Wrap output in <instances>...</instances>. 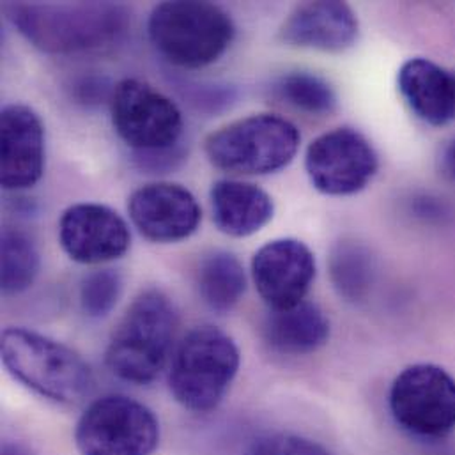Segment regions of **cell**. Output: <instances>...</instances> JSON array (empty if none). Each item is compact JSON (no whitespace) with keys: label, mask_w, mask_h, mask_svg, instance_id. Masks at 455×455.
Instances as JSON below:
<instances>
[{"label":"cell","mask_w":455,"mask_h":455,"mask_svg":"<svg viewBox=\"0 0 455 455\" xmlns=\"http://www.w3.org/2000/svg\"><path fill=\"white\" fill-rule=\"evenodd\" d=\"M197 287L203 301L219 314L232 310L246 289L241 262L228 251H213L203 259L197 273Z\"/></svg>","instance_id":"obj_19"},{"label":"cell","mask_w":455,"mask_h":455,"mask_svg":"<svg viewBox=\"0 0 455 455\" xmlns=\"http://www.w3.org/2000/svg\"><path fill=\"white\" fill-rule=\"evenodd\" d=\"M442 169H443V174L447 178L455 181V139L452 142H449V146L443 149Z\"/></svg>","instance_id":"obj_25"},{"label":"cell","mask_w":455,"mask_h":455,"mask_svg":"<svg viewBox=\"0 0 455 455\" xmlns=\"http://www.w3.org/2000/svg\"><path fill=\"white\" fill-rule=\"evenodd\" d=\"M390 410L395 422L415 436H447L455 429V379L438 365H411L390 388Z\"/></svg>","instance_id":"obj_9"},{"label":"cell","mask_w":455,"mask_h":455,"mask_svg":"<svg viewBox=\"0 0 455 455\" xmlns=\"http://www.w3.org/2000/svg\"><path fill=\"white\" fill-rule=\"evenodd\" d=\"M148 32L153 46L171 64L199 69L228 52L235 28L230 14L217 4L176 0L153 9Z\"/></svg>","instance_id":"obj_4"},{"label":"cell","mask_w":455,"mask_h":455,"mask_svg":"<svg viewBox=\"0 0 455 455\" xmlns=\"http://www.w3.org/2000/svg\"><path fill=\"white\" fill-rule=\"evenodd\" d=\"M2 455H28L21 447H18V445H11V443H5L4 445V451H2Z\"/></svg>","instance_id":"obj_26"},{"label":"cell","mask_w":455,"mask_h":455,"mask_svg":"<svg viewBox=\"0 0 455 455\" xmlns=\"http://www.w3.org/2000/svg\"><path fill=\"white\" fill-rule=\"evenodd\" d=\"M331 280L340 296L347 301H362L367 298L372 278L374 264L371 253L355 241L339 243L330 259Z\"/></svg>","instance_id":"obj_20"},{"label":"cell","mask_w":455,"mask_h":455,"mask_svg":"<svg viewBox=\"0 0 455 455\" xmlns=\"http://www.w3.org/2000/svg\"><path fill=\"white\" fill-rule=\"evenodd\" d=\"M0 181L5 190L34 187L44 171V128L25 105H7L0 114Z\"/></svg>","instance_id":"obj_14"},{"label":"cell","mask_w":455,"mask_h":455,"mask_svg":"<svg viewBox=\"0 0 455 455\" xmlns=\"http://www.w3.org/2000/svg\"><path fill=\"white\" fill-rule=\"evenodd\" d=\"M358 30V18L347 4L321 0L298 5L283 21L280 39L299 48L344 52L355 44Z\"/></svg>","instance_id":"obj_15"},{"label":"cell","mask_w":455,"mask_h":455,"mask_svg":"<svg viewBox=\"0 0 455 455\" xmlns=\"http://www.w3.org/2000/svg\"><path fill=\"white\" fill-rule=\"evenodd\" d=\"M112 124L121 140L142 155H162L178 146L183 116L178 105L153 85L126 78L110 98Z\"/></svg>","instance_id":"obj_8"},{"label":"cell","mask_w":455,"mask_h":455,"mask_svg":"<svg viewBox=\"0 0 455 455\" xmlns=\"http://www.w3.org/2000/svg\"><path fill=\"white\" fill-rule=\"evenodd\" d=\"M276 92L287 105L310 116H328L337 108L333 87L324 78L307 71L282 76L276 84Z\"/></svg>","instance_id":"obj_22"},{"label":"cell","mask_w":455,"mask_h":455,"mask_svg":"<svg viewBox=\"0 0 455 455\" xmlns=\"http://www.w3.org/2000/svg\"><path fill=\"white\" fill-rule=\"evenodd\" d=\"M178 330V314L158 289L144 291L126 310L107 347L110 372L132 385H149L164 371Z\"/></svg>","instance_id":"obj_2"},{"label":"cell","mask_w":455,"mask_h":455,"mask_svg":"<svg viewBox=\"0 0 455 455\" xmlns=\"http://www.w3.org/2000/svg\"><path fill=\"white\" fill-rule=\"evenodd\" d=\"M239 349L215 326L194 328L178 346L169 385L174 399L188 411L210 413L219 408L239 369Z\"/></svg>","instance_id":"obj_5"},{"label":"cell","mask_w":455,"mask_h":455,"mask_svg":"<svg viewBox=\"0 0 455 455\" xmlns=\"http://www.w3.org/2000/svg\"><path fill=\"white\" fill-rule=\"evenodd\" d=\"M299 140V132L291 121L275 114H257L213 132L204 149L220 171L266 176L285 169L294 160Z\"/></svg>","instance_id":"obj_6"},{"label":"cell","mask_w":455,"mask_h":455,"mask_svg":"<svg viewBox=\"0 0 455 455\" xmlns=\"http://www.w3.org/2000/svg\"><path fill=\"white\" fill-rule=\"evenodd\" d=\"M7 11L30 44L55 55L105 48L121 39L130 23L128 9L114 2H20Z\"/></svg>","instance_id":"obj_1"},{"label":"cell","mask_w":455,"mask_h":455,"mask_svg":"<svg viewBox=\"0 0 455 455\" xmlns=\"http://www.w3.org/2000/svg\"><path fill=\"white\" fill-rule=\"evenodd\" d=\"M39 273V251L34 241L18 228L2 230V292L27 291Z\"/></svg>","instance_id":"obj_21"},{"label":"cell","mask_w":455,"mask_h":455,"mask_svg":"<svg viewBox=\"0 0 455 455\" xmlns=\"http://www.w3.org/2000/svg\"><path fill=\"white\" fill-rule=\"evenodd\" d=\"M399 91L411 112L431 126L455 117V76L429 59H410L397 76Z\"/></svg>","instance_id":"obj_16"},{"label":"cell","mask_w":455,"mask_h":455,"mask_svg":"<svg viewBox=\"0 0 455 455\" xmlns=\"http://www.w3.org/2000/svg\"><path fill=\"white\" fill-rule=\"evenodd\" d=\"M251 276L269 310L291 308L305 301L315 278V259L299 239H273L255 251Z\"/></svg>","instance_id":"obj_11"},{"label":"cell","mask_w":455,"mask_h":455,"mask_svg":"<svg viewBox=\"0 0 455 455\" xmlns=\"http://www.w3.org/2000/svg\"><path fill=\"white\" fill-rule=\"evenodd\" d=\"M128 213L139 232L155 243H176L190 237L203 212L190 190L176 183H151L135 190Z\"/></svg>","instance_id":"obj_13"},{"label":"cell","mask_w":455,"mask_h":455,"mask_svg":"<svg viewBox=\"0 0 455 455\" xmlns=\"http://www.w3.org/2000/svg\"><path fill=\"white\" fill-rule=\"evenodd\" d=\"M0 351L9 374L50 401L76 404L94 388V374L76 351L36 331L4 330Z\"/></svg>","instance_id":"obj_3"},{"label":"cell","mask_w":455,"mask_h":455,"mask_svg":"<svg viewBox=\"0 0 455 455\" xmlns=\"http://www.w3.org/2000/svg\"><path fill=\"white\" fill-rule=\"evenodd\" d=\"M75 443L80 455H151L160 443V424L142 403L107 395L80 417Z\"/></svg>","instance_id":"obj_7"},{"label":"cell","mask_w":455,"mask_h":455,"mask_svg":"<svg viewBox=\"0 0 455 455\" xmlns=\"http://www.w3.org/2000/svg\"><path fill=\"white\" fill-rule=\"evenodd\" d=\"M244 455H331L321 445L294 435H273L255 442Z\"/></svg>","instance_id":"obj_24"},{"label":"cell","mask_w":455,"mask_h":455,"mask_svg":"<svg viewBox=\"0 0 455 455\" xmlns=\"http://www.w3.org/2000/svg\"><path fill=\"white\" fill-rule=\"evenodd\" d=\"M123 294V278L114 269L89 273L80 285V307L87 317L101 319L112 312Z\"/></svg>","instance_id":"obj_23"},{"label":"cell","mask_w":455,"mask_h":455,"mask_svg":"<svg viewBox=\"0 0 455 455\" xmlns=\"http://www.w3.org/2000/svg\"><path fill=\"white\" fill-rule=\"evenodd\" d=\"M59 241L71 260L103 264L128 251L132 232L126 220L112 208L96 203H80L62 213Z\"/></svg>","instance_id":"obj_12"},{"label":"cell","mask_w":455,"mask_h":455,"mask_svg":"<svg viewBox=\"0 0 455 455\" xmlns=\"http://www.w3.org/2000/svg\"><path fill=\"white\" fill-rule=\"evenodd\" d=\"M212 210L217 228L224 234L246 237L273 219L275 204L269 194L251 183L222 180L212 188Z\"/></svg>","instance_id":"obj_17"},{"label":"cell","mask_w":455,"mask_h":455,"mask_svg":"<svg viewBox=\"0 0 455 455\" xmlns=\"http://www.w3.org/2000/svg\"><path fill=\"white\" fill-rule=\"evenodd\" d=\"M262 331L266 342L276 353L303 356L328 342L330 321L317 305L301 301L291 308L269 310Z\"/></svg>","instance_id":"obj_18"},{"label":"cell","mask_w":455,"mask_h":455,"mask_svg":"<svg viewBox=\"0 0 455 455\" xmlns=\"http://www.w3.org/2000/svg\"><path fill=\"white\" fill-rule=\"evenodd\" d=\"M378 169L376 149L353 128H337L317 137L305 155V171L312 187L331 197L362 192Z\"/></svg>","instance_id":"obj_10"}]
</instances>
